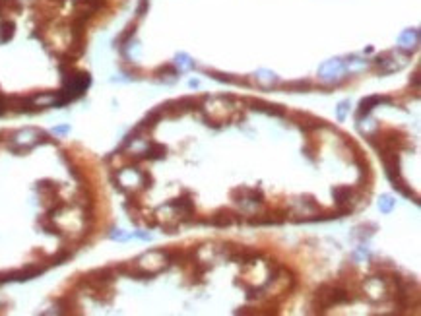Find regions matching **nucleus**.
Segmentation results:
<instances>
[{
    "label": "nucleus",
    "mask_w": 421,
    "mask_h": 316,
    "mask_svg": "<svg viewBox=\"0 0 421 316\" xmlns=\"http://www.w3.org/2000/svg\"><path fill=\"white\" fill-rule=\"evenodd\" d=\"M287 90H309L311 87V82H303V80H299V82H293V83H286Z\"/></svg>",
    "instance_id": "9d476101"
},
{
    "label": "nucleus",
    "mask_w": 421,
    "mask_h": 316,
    "mask_svg": "<svg viewBox=\"0 0 421 316\" xmlns=\"http://www.w3.org/2000/svg\"><path fill=\"white\" fill-rule=\"evenodd\" d=\"M390 103V97H379V95H375V97H369V99L361 101V109H359V117H361L363 113H369L371 109H373V105H377V103Z\"/></svg>",
    "instance_id": "6e6552de"
},
{
    "label": "nucleus",
    "mask_w": 421,
    "mask_h": 316,
    "mask_svg": "<svg viewBox=\"0 0 421 316\" xmlns=\"http://www.w3.org/2000/svg\"><path fill=\"white\" fill-rule=\"evenodd\" d=\"M165 153H167V148H165V146L152 144V148L144 153L142 159H161V157H165Z\"/></svg>",
    "instance_id": "0eeeda50"
},
{
    "label": "nucleus",
    "mask_w": 421,
    "mask_h": 316,
    "mask_svg": "<svg viewBox=\"0 0 421 316\" xmlns=\"http://www.w3.org/2000/svg\"><path fill=\"white\" fill-rule=\"evenodd\" d=\"M231 198H235L237 202L247 200V188H233V190H231Z\"/></svg>",
    "instance_id": "9b49d317"
},
{
    "label": "nucleus",
    "mask_w": 421,
    "mask_h": 316,
    "mask_svg": "<svg viewBox=\"0 0 421 316\" xmlns=\"http://www.w3.org/2000/svg\"><path fill=\"white\" fill-rule=\"evenodd\" d=\"M202 221L204 223L216 225V227H227V225L235 223V221H241V217H239V214L231 212L229 208H219L210 219H202Z\"/></svg>",
    "instance_id": "7ed1b4c3"
},
{
    "label": "nucleus",
    "mask_w": 421,
    "mask_h": 316,
    "mask_svg": "<svg viewBox=\"0 0 421 316\" xmlns=\"http://www.w3.org/2000/svg\"><path fill=\"white\" fill-rule=\"evenodd\" d=\"M249 103L253 105L254 111H262V113H268L274 117H286V109L282 105H274V103H266L260 99H249Z\"/></svg>",
    "instance_id": "20e7f679"
},
{
    "label": "nucleus",
    "mask_w": 421,
    "mask_h": 316,
    "mask_svg": "<svg viewBox=\"0 0 421 316\" xmlns=\"http://www.w3.org/2000/svg\"><path fill=\"white\" fill-rule=\"evenodd\" d=\"M332 194H334V200H336L338 206H344V204H347V200L352 198L354 190H352L349 186H336V188L332 190Z\"/></svg>",
    "instance_id": "423d86ee"
},
{
    "label": "nucleus",
    "mask_w": 421,
    "mask_h": 316,
    "mask_svg": "<svg viewBox=\"0 0 421 316\" xmlns=\"http://www.w3.org/2000/svg\"><path fill=\"white\" fill-rule=\"evenodd\" d=\"M247 200H253V202L262 204L264 202V194L258 188H247Z\"/></svg>",
    "instance_id": "1a4fd4ad"
},
{
    "label": "nucleus",
    "mask_w": 421,
    "mask_h": 316,
    "mask_svg": "<svg viewBox=\"0 0 421 316\" xmlns=\"http://www.w3.org/2000/svg\"><path fill=\"white\" fill-rule=\"evenodd\" d=\"M227 258L233 260V262H237V264H254L256 260L262 258V252L256 249H247V247H239V244H237L235 250H233Z\"/></svg>",
    "instance_id": "f03ea898"
},
{
    "label": "nucleus",
    "mask_w": 421,
    "mask_h": 316,
    "mask_svg": "<svg viewBox=\"0 0 421 316\" xmlns=\"http://www.w3.org/2000/svg\"><path fill=\"white\" fill-rule=\"evenodd\" d=\"M352 299L349 291L342 287V285H334V283H324L314 291V299H312V310L314 312H324L326 308L334 307V305H342Z\"/></svg>",
    "instance_id": "f257e3e1"
},
{
    "label": "nucleus",
    "mask_w": 421,
    "mask_h": 316,
    "mask_svg": "<svg viewBox=\"0 0 421 316\" xmlns=\"http://www.w3.org/2000/svg\"><path fill=\"white\" fill-rule=\"evenodd\" d=\"M293 118L297 120V125L301 126L305 132H312V130H319V128L324 126V120L314 118V117H311V115H301V113H295Z\"/></svg>",
    "instance_id": "39448f33"
}]
</instances>
